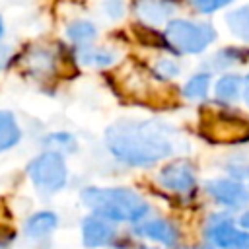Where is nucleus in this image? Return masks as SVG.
Here are the masks:
<instances>
[{
	"label": "nucleus",
	"mask_w": 249,
	"mask_h": 249,
	"mask_svg": "<svg viewBox=\"0 0 249 249\" xmlns=\"http://www.w3.org/2000/svg\"><path fill=\"white\" fill-rule=\"evenodd\" d=\"M107 150L123 163L132 167H148L175 150L171 128L158 121L123 119L105 130Z\"/></svg>",
	"instance_id": "1"
},
{
	"label": "nucleus",
	"mask_w": 249,
	"mask_h": 249,
	"mask_svg": "<svg viewBox=\"0 0 249 249\" xmlns=\"http://www.w3.org/2000/svg\"><path fill=\"white\" fill-rule=\"evenodd\" d=\"M84 206L91 214L101 216L113 224H138L150 214L148 200L128 187H86L80 193Z\"/></svg>",
	"instance_id": "2"
},
{
	"label": "nucleus",
	"mask_w": 249,
	"mask_h": 249,
	"mask_svg": "<svg viewBox=\"0 0 249 249\" xmlns=\"http://www.w3.org/2000/svg\"><path fill=\"white\" fill-rule=\"evenodd\" d=\"M163 33L165 41L183 54H198L216 39L214 27L196 19H171Z\"/></svg>",
	"instance_id": "3"
},
{
	"label": "nucleus",
	"mask_w": 249,
	"mask_h": 249,
	"mask_svg": "<svg viewBox=\"0 0 249 249\" xmlns=\"http://www.w3.org/2000/svg\"><path fill=\"white\" fill-rule=\"evenodd\" d=\"M27 175L35 189L43 195H54L66 187L68 181V167L64 156L56 152H43L33 158L27 165Z\"/></svg>",
	"instance_id": "4"
},
{
	"label": "nucleus",
	"mask_w": 249,
	"mask_h": 249,
	"mask_svg": "<svg viewBox=\"0 0 249 249\" xmlns=\"http://www.w3.org/2000/svg\"><path fill=\"white\" fill-rule=\"evenodd\" d=\"M206 195L228 210H245L249 206V187L231 177L210 179L204 183Z\"/></svg>",
	"instance_id": "5"
},
{
	"label": "nucleus",
	"mask_w": 249,
	"mask_h": 249,
	"mask_svg": "<svg viewBox=\"0 0 249 249\" xmlns=\"http://www.w3.org/2000/svg\"><path fill=\"white\" fill-rule=\"evenodd\" d=\"M158 183L171 193L187 195V193H193L196 187V173L189 161L177 160V161H169L160 169Z\"/></svg>",
	"instance_id": "6"
},
{
	"label": "nucleus",
	"mask_w": 249,
	"mask_h": 249,
	"mask_svg": "<svg viewBox=\"0 0 249 249\" xmlns=\"http://www.w3.org/2000/svg\"><path fill=\"white\" fill-rule=\"evenodd\" d=\"M237 231L239 228L228 212H216L204 224V239L216 249H228Z\"/></svg>",
	"instance_id": "7"
},
{
	"label": "nucleus",
	"mask_w": 249,
	"mask_h": 249,
	"mask_svg": "<svg viewBox=\"0 0 249 249\" xmlns=\"http://www.w3.org/2000/svg\"><path fill=\"white\" fill-rule=\"evenodd\" d=\"M117 235V226L101 216L89 214L82 220V241L88 249H99L109 245Z\"/></svg>",
	"instance_id": "8"
},
{
	"label": "nucleus",
	"mask_w": 249,
	"mask_h": 249,
	"mask_svg": "<svg viewBox=\"0 0 249 249\" xmlns=\"http://www.w3.org/2000/svg\"><path fill=\"white\" fill-rule=\"evenodd\" d=\"M134 231L140 237H146L150 241H158V243H161L165 247H175L179 237H181L179 228L171 220H165V218L142 220V222H138L134 226Z\"/></svg>",
	"instance_id": "9"
},
{
	"label": "nucleus",
	"mask_w": 249,
	"mask_h": 249,
	"mask_svg": "<svg viewBox=\"0 0 249 249\" xmlns=\"http://www.w3.org/2000/svg\"><path fill=\"white\" fill-rule=\"evenodd\" d=\"M204 132L216 142H233V140L245 138L249 134V128H247V123L235 117L216 115L204 121Z\"/></svg>",
	"instance_id": "10"
},
{
	"label": "nucleus",
	"mask_w": 249,
	"mask_h": 249,
	"mask_svg": "<svg viewBox=\"0 0 249 249\" xmlns=\"http://www.w3.org/2000/svg\"><path fill=\"white\" fill-rule=\"evenodd\" d=\"M177 0H136L134 14L140 21L148 25H160L171 21V16L177 12Z\"/></svg>",
	"instance_id": "11"
},
{
	"label": "nucleus",
	"mask_w": 249,
	"mask_h": 249,
	"mask_svg": "<svg viewBox=\"0 0 249 249\" xmlns=\"http://www.w3.org/2000/svg\"><path fill=\"white\" fill-rule=\"evenodd\" d=\"M58 226V216L51 210H39L31 214L23 224V233L29 239H43L49 237Z\"/></svg>",
	"instance_id": "12"
},
{
	"label": "nucleus",
	"mask_w": 249,
	"mask_h": 249,
	"mask_svg": "<svg viewBox=\"0 0 249 249\" xmlns=\"http://www.w3.org/2000/svg\"><path fill=\"white\" fill-rule=\"evenodd\" d=\"M117 53L103 47H82L78 53V60L91 68H107L117 60Z\"/></svg>",
	"instance_id": "13"
},
{
	"label": "nucleus",
	"mask_w": 249,
	"mask_h": 249,
	"mask_svg": "<svg viewBox=\"0 0 249 249\" xmlns=\"http://www.w3.org/2000/svg\"><path fill=\"white\" fill-rule=\"evenodd\" d=\"M214 95H216V99H220L224 103L237 101L239 95H243V78L237 74L222 76L214 86Z\"/></svg>",
	"instance_id": "14"
},
{
	"label": "nucleus",
	"mask_w": 249,
	"mask_h": 249,
	"mask_svg": "<svg viewBox=\"0 0 249 249\" xmlns=\"http://www.w3.org/2000/svg\"><path fill=\"white\" fill-rule=\"evenodd\" d=\"M21 138L16 117L10 111H0V154L14 148Z\"/></svg>",
	"instance_id": "15"
},
{
	"label": "nucleus",
	"mask_w": 249,
	"mask_h": 249,
	"mask_svg": "<svg viewBox=\"0 0 249 249\" xmlns=\"http://www.w3.org/2000/svg\"><path fill=\"white\" fill-rule=\"evenodd\" d=\"M228 29L241 41H249V4L237 6L226 14Z\"/></svg>",
	"instance_id": "16"
},
{
	"label": "nucleus",
	"mask_w": 249,
	"mask_h": 249,
	"mask_svg": "<svg viewBox=\"0 0 249 249\" xmlns=\"http://www.w3.org/2000/svg\"><path fill=\"white\" fill-rule=\"evenodd\" d=\"M27 66L37 76H49L54 72L56 58L49 49H33L27 54Z\"/></svg>",
	"instance_id": "17"
},
{
	"label": "nucleus",
	"mask_w": 249,
	"mask_h": 249,
	"mask_svg": "<svg viewBox=\"0 0 249 249\" xmlns=\"http://www.w3.org/2000/svg\"><path fill=\"white\" fill-rule=\"evenodd\" d=\"M43 146L47 148V152H56V154L64 156V154L76 152L78 142L70 132H53L43 138Z\"/></svg>",
	"instance_id": "18"
},
{
	"label": "nucleus",
	"mask_w": 249,
	"mask_h": 249,
	"mask_svg": "<svg viewBox=\"0 0 249 249\" xmlns=\"http://www.w3.org/2000/svg\"><path fill=\"white\" fill-rule=\"evenodd\" d=\"M208 88H210V74L208 72H198V74H193L187 80V84L183 86V95L191 101H198V99L206 97Z\"/></svg>",
	"instance_id": "19"
},
{
	"label": "nucleus",
	"mask_w": 249,
	"mask_h": 249,
	"mask_svg": "<svg viewBox=\"0 0 249 249\" xmlns=\"http://www.w3.org/2000/svg\"><path fill=\"white\" fill-rule=\"evenodd\" d=\"M97 29L88 19H76L66 27V37L76 45H88L91 39H95Z\"/></svg>",
	"instance_id": "20"
},
{
	"label": "nucleus",
	"mask_w": 249,
	"mask_h": 249,
	"mask_svg": "<svg viewBox=\"0 0 249 249\" xmlns=\"http://www.w3.org/2000/svg\"><path fill=\"white\" fill-rule=\"evenodd\" d=\"M245 56H247V53L241 51V49H233V47L222 49V51L214 53L208 58V68H212V70H224V68H228L231 64H241Z\"/></svg>",
	"instance_id": "21"
},
{
	"label": "nucleus",
	"mask_w": 249,
	"mask_h": 249,
	"mask_svg": "<svg viewBox=\"0 0 249 249\" xmlns=\"http://www.w3.org/2000/svg\"><path fill=\"white\" fill-rule=\"evenodd\" d=\"M179 72H181V66H179L173 58H161V60H158V64H156V74H158L160 78H163V80L175 78Z\"/></svg>",
	"instance_id": "22"
},
{
	"label": "nucleus",
	"mask_w": 249,
	"mask_h": 249,
	"mask_svg": "<svg viewBox=\"0 0 249 249\" xmlns=\"http://www.w3.org/2000/svg\"><path fill=\"white\" fill-rule=\"evenodd\" d=\"M231 0H191V4L200 12V14H212L224 6H228Z\"/></svg>",
	"instance_id": "23"
},
{
	"label": "nucleus",
	"mask_w": 249,
	"mask_h": 249,
	"mask_svg": "<svg viewBox=\"0 0 249 249\" xmlns=\"http://www.w3.org/2000/svg\"><path fill=\"white\" fill-rule=\"evenodd\" d=\"M103 12L111 19H121L124 16V2L123 0H103Z\"/></svg>",
	"instance_id": "24"
},
{
	"label": "nucleus",
	"mask_w": 249,
	"mask_h": 249,
	"mask_svg": "<svg viewBox=\"0 0 249 249\" xmlns=\"http://www.w3.org/2000/svg\"><path fill=\"white\" fill-rule=\"evenodd\" d=\"M228 249H249V231H245V230L239 228L237 235L233 237V241L230 243Z\"/></svg>",
	"instance_id": "25"
},
{
	"label": "nucleus",
	"mask_w": 249,
	"mask_h": 249,
	"mask_svg": "<svg viewBox=\"0 0 249 249\" xmlns=\"http://www.w3.org/2000/svg\"><path fill=\"white\" fill-rule=\"evenodd\" d=\"M12 58V49L6 45H0V68H4Z\"/></svg>",
	"instance_id": "26"
},
{
	"label": "nucleus",
	"mask_w": 249,
	"mask_h": 249,
	"mask_svg": "<svg viewBox=\"0 0 249 249\" xmlns=\"http://www.w3.org/2000/svg\"><path fill=\"white\" fill-rule=\"evenodd\" d=\"M239 226H241V230L249 231V210H243V214L239 216Z\"/></svg>",
	"instance_id": "27"
},
{
	"label": "nucleus",
	"mask_w": 249,
	"mask_h": 249,
	"mask_svg": "<svg viewBox=\"0 0 249 249\" xmlns=\"http://www.w3.org/2000/svg\"><path fill=\"white\" fill-rule=\"evenodd\" d=\"M243 99H245V103L249 105V74L243 78Z\"/></svg>",
	"instance_id": "28"
},
{
	"label": "nucleus",
	"mask_w": 249,
	"mask_h": 249,
	"mask_svg": "<svg viewBox=\"0 0 249 249\" xmlns=\"http://www.w3.org/2000/svg\"><path fill=\"white\" fill-rule=\"evenodd\" d=\"M196 249H216V247H212V245H208V243H204V245H198Z\"/></svg>",
	"instance_id": "29"
},
{
	"label": "nucleus",
	"mask_w": 249,
	"mask_h": 249,
	"mask_svg": "<svg viewBox=\"0 0 249 249\" xmlns=\"http://www.w3.org/2000/svg\"><path fill=\"white\" fill-rule=\"evenodd\" d=\"M4 35V21H2V18H0V37Z\"/></svg>",
	"instance_id": "30"
}]
</instances>
